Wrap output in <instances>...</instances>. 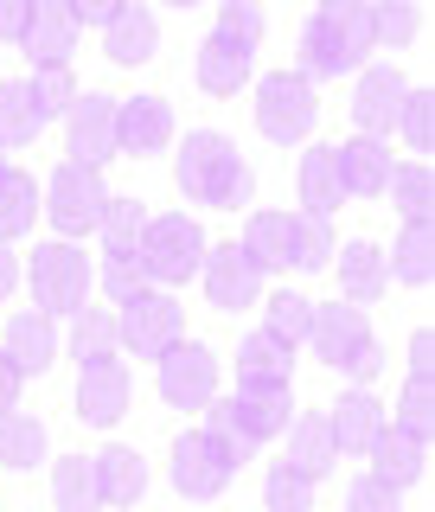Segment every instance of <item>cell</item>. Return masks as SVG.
I'll use <instances>...</instances> for the list:
<instances>
[{"mask_svg": "<svg viewBox=\"0 0 435 512\" xmlns=\"http://www.w3.org/2000/svg\"><path fill=\"white\" fill-rule=\"evenodd\" d=\"M404 90H410V77L397 71V64H372V71L359 64V90H352V128H359V135H378V141H384V135L397 128Z\"/></svg>", "mask_w": 435, "mask_h": 512, "instance_id": "obj_16", "label": "cell"}, {"mask_svg": "<svg viewBox=\"0 0 435 512\" xmlns=\"http://www.w3.org/2000/svg\"><path fill=\"white\" fill-rule=\"evenodd\" d=\"M410 372H429V378H435V333H429V327L410 333Z\"/></svg>", "mask_w": 435, "mask_h": 512, "instance_id": "obj_51", "label": "cell"}, {"mask_svg": "<svg viewBox=\"0 0 435 512\" xmlns=\"http://www.w3.org/2000/svg\"><path fill=\"white\" fill-rule=\"evenodd\" d=\"M128 404H135V378H128V365L116 352H103V359H84V372H77V416H84L90 429H116Z\"/></svg>", "mask_w": 435, "mask_h": 512, "instance_id": "obj_12", "label": "cell"}, {"mask_svg": "<svg viewBox=\"0 0 435 512\" xmlns=\"http://www.w3.org/2000/svg\"><path fill=\"white\" fill-rule=\"evenodd\" d=\"M154 384H160V404L167 410H205L218 397V352L180 333V340L154 359Z\"/></svg>", "mask_w": 435, "mask_h": 512, "instance_id": "obj_9", "label": "cell"}, {"mask_svg": "<svg viewBox=\"0 0 435 512\" xmlns=\"http://www.w3.org/2000/svg\"><path fill=\"white\" fill-rule=\"evenodd\" d=\"M365 340H378L372 333V320H365V308L359 301H327V308H314V320H308V340L301 346H314V359H327L333 372H340V365L352 359V352H359Z\"/></svg>", "mask_w": 435, "mask_h": 512, "instance_id": "obj_14", "label": "cell"}, {"mask_svg": "<svg viewBox=\"0 0 435 512\" xmlns=\"http://www.w3.org/2000/svg\"><path fill=\"white\" fill-rule=\"evenodd\" d=\"M173 186L186 192L192 205H212V212H244L256 199V167L218 128H192L173 154Z\"/></svg>", "mask_w": 435, "mask_h": 512, "instance_id": "obj_1", "label": "cell"}, {"mask_svg": "<svg viewBox=\"0 0 435 512\" xmlns=\"http://www.w3.org/2000/svg\"><path fill=\"white\" fill-rule=\"evenodd\" d=\"M90 474H96V506H135L141 493H148V461L122 442L103 448V455H90Z\"/></svg>", "mask_w": 435, "mask_h": 512, "instance_id": "obj_25", "label": "cell"}, {"mask_svg": "<svg viewBox=\"0 0 435 512\" xmlns=\"http://www.w3.org/2000/svg\"><path fill=\"white\" fill-rule=\"evenodd\" d=\"M218 26L237 32V39H250V45H263L269 13H263V0H224V7H218Z\"/></svg>", "mask_w": 435, "mask_h": 512, "instance_id": "obj_46", "label": "cell"}, {"mask_svg": "<svg viewBox=\"0 0 435 512\" xmlns=\"http://www.w3.org/2000/svg\"><path fill=\"white\" fill-rule=\"evenodd\" d=\"M237 468H244V461H237L212 429H186V436L173 442V487H180L186 500H212V493H224L237 480Z\"/></svg>", "mask_w": 435, "mask_h": 512, "instance_id": "obj_10", "label": "cell"}, {"mask_svg": "<svg viewBox=\"0 0 435 512\" xmlns=\"http://www.w3.org/2000/svg\"><path fill=\"white\" fill-rule=\"evenodd\" d=\"M365 13H372V45H391V52L416 45V32H423L416 0H365Z\"/></svg>", "mask_w": 435, "mask_h": 512, "instance_id": "obj_36", "label": "cell"}, {"mask_svg": "<svg viewBox=\"0 0 435 512\" xmlns=\"http://www.w3.org/2000/svg\"><path fill=\"white\" fill-rule=\"evenodd\" d=\"M103 352H116V314L84 301V308L71 314V359L84 365V359H103Z\"/></svg>", "mask_w": 435, "mask_h": 512, "instance_id": "obj_38", "label": "cell"}, {"mask_svg": "<svg viewBox=\"0 0 435 512\" xmlns=\"http://www.w3.org/2000/svg\"><path fill=\"white\" fill-rule=\"evenodd\" d=\"M365 455H372L378 480L410 487V480L423 474V461H429V436H416V429H404V423H378V436L365 442Z\"/></svg>", "mask_w": 435, "mask_h": 512, "instance_id": "obj_22", "label": "cell"}, {"mask_svg": "<svg viewBox=\"0 0 435 512\" xmlns=\"http://www.w3.org/2000/svg\"><path fill=\"white\" fill-rule=\"evenodd\" d=\"M26 282H32V308H45L52 320H71L90 301V288H96V263L77 250V237H58V244L32 250Z\"/></svg>", "mask_w": 435, "mask_h": 512, "instance_id": "obj_5", "label": "cell"}, {"mask_svg": "<svg viewBox=\"0 0 435 512\" xmlns=\"http://www.w3.org/2000/svg\"><path fill=\"white\" fill-rule=\"evenodd\" d=\"M45 109H39V96H32V84H20V77H7L0 84V148H32V141L45 135Z\"/></svg>", "mask_w": 435, "mask_h": 512, "instance_id": "obj_28", "label": "cell"}, {"mask_svg": "<svg viewBox=\"0 0 435 512\" xmlns=\"http://www.w3.org/2000/svg\"><path fill=\"white\" fill-rule=\"evenodd\" d=\"M282 436H288V455H282V461H295L308 480H320V474L333 468V455H340V448H333V436H327V416H320V410H295Z\"/></svg>", "mask_w": 435, "mask_h": 512, "instance_id": "obj_29", "label": "cell"}, {"mask_svg": "<svg viewBox=\"0 0 435 512\" xmlns=\"http://www.w3.org/2000/svg\"><path fill=\"white\" fill-rule=\"evenodd\" d=\"M263 500L276 506V512H308L314 506V480L295 468V461H276L269 468V480H263Z\"/></svg>", "mask_w": 435, "mask_h": 512, "instance_id": "obj_42", "label": "cell"}, {"mask_svg": "<svg viewBox=\"0 0 435 512\" xmlns=\"http://www.w3.org/2000/svg\"><path fill=\"white\" fill-rule=\"evenodd\" d=\"M372 52V13L365 0H320V13H308L301 26V71L314 84H333V77H352Z\"/></svg>", "mask_w": 435, "mask_h": 512, "instance_id": "obj_3", "label": "cell"}, {"mask_svg": "<svg viewBox=\"0 0 435 512\" xmlns=\"http://www.w3.org/2000/svg\"><path fill=\"white\" fill-rule=\"evenodd\" d=\"M64 154L71 160H90V167H103V160H116V96L103 90H77L71 109H64Z\"/></svg>", "mask_w": 435, "mask_h": 512, "instance_id": "obj_13", "label": "cell"}, {"mask_svg": "<svg viewBox=\"0 0 435 512\" xmlns=\"http://www.w3.org/2000/svg\"><path fill=\"white\" fill-rule=\"evenodd\" d=\"M288 237H295V212H250L244 224V250L256 256V269H288Z\"/></svg>", "mask_w": 435, "mask_h": 512, "instance_id": "obj_32", "label": "cell"}, {"mask_svg": "<svg viewBox=\"0 0 435 512\" xmlns=\"http://www.w3.org/2000/svg\"><path fill=\"white\" fill-rule=\"evenodd\" d=\"M103 199H109L103 167H90V160H71V154H64L58 167H52V180L39 186V212L52 218L58 237H84V231H96V218H103Z\"/></svg>", "mask_w": 435, "mask_h": 512, "instance_id": "obj_6", "label": "cell"}, {"mask_svg": "<svg viewBox=\"0 0 435 512\" xmlns=\"http://www.w3.org/2000/svg\"><path fill=\"white\" fill-rule=\"evenodd\" d=\"M20 384H26V378H20V365H13L7 352H0V416L20 410Z\"/></svg>", "mask_w": 435, "mask_h": 512, "instance_id": "obj_50", "label": "cell"}, {"mask_svg": "<svg viewBox=\"0 0 435 512\" xmlns=\"http://www.w3.org/2000/svg\"><path fill=\"white\" fill-rule=\"evenodd\" d=\"M295 186H301V205L320 218H333L346 205V180H340V154H333V141H320V148L301 154V173H295Z\"/></svg>", "mask_w": 435, "mask_h": 512, "instance_id": "obj_27", "label": "cell"}, {"mask_svg": "<svg viewBox=\"0 0 435 512\" xmlns=\"http://www.w3.org/2000/svg\"><path fill=\"white\" fill-rule=\"evenodd\" d=\"M0 352L20 365V378H39L58 365V320L45 308H20L7 314V333H0Z\"/></svg>", "mask_w": 435, "mask_h": 512, "instance_id": "obj_18", "label": "cell"}, {"mask_svg": "<svg viewBox=\"0 0 435 512\" xmlns=\"http://www.w3.org/2000/svg\"><path fill=\"white\" fill-rule=\"evenodd\" d=\"M96 282H103L109 308H116V301H128L135 288H148V269H141L135 250H103V269H96Z\"/></svg>", "mask_w": 435, "mask_h": 512, "instance_id": "obj_43", "label": "cell"}, {"mask_svg": "<svg viewBox=\"0 0 435 512\" xmlns=\"http://www.w3.org/2000/svg\"><path fill=\"white\" fill-rule=\"evenodd\" d=\"M340 372L352 378V384H378V372H384V352H378V340H365L359 352H352V359L340 365Z\"/></svg>", "mask_w": 435, "mask_h": 512, "instance_id": "obj_48", "label": "cell"}, {"mask_svg": "<svg viewBox=\"0 0 435 512\" xmlns=\"http://www.w3.org/2000/svg\"><path fill=\"white\" fill-rule=\"evenodd\" d=\"M199 282H205V301H212L218 314H244V308H256V301H263V269H256V256H250L244 244L205 250Z\"/></svg>", "mask_w": 435, "mask_h": 512, "instance_id": "obj_11", "label": "cell"}, {"mask_svg": "<svg viewBox=\"0 0 435 512\" xmlns=\"http://www.w3.org/2000/svg\"><path fill=\"white\" fill-rule=\"evenodd\" d=\"M13 282H20V250H13L7 237H0V301L13 295Z\"/></svg>", "mask_w": 435, "mask_h": 512, "instance_id": "obj_53", "label": "cell"}, {"mask_svg": "<svg viewBox=\"0 0 435 512\" xmlns=\"http://www.w3.org/2000/svg\"><path fill=\"white\" fill-rule=\"evenodd\" d=\"M333 263V218L320 212H295V237H288V269L301 276H320Z\"/></svg>", "mask_w": 435, "mask_h": 512, "instance_id": "obj_34", "label": "cell"}, {"mask_svg": "<svg viewBox=\"0 0 435 512\" xmlns=\"http://www.w3.org/2000/svg\"><path fill=\"white\" fill-rule=\"evenodd\" d=\"M205 231H199V218L192 212H148V224H141V269H148V282L154 288H180L199 276V263H205Z\"/></svg>", "mask_w": 435, "mask_h": 512, "instance_id": "obj_4", "label": "cell"}, {"mask_svg": "<svg viewBox=\"0 0 435 512\" xmlns=\"http://www.w3.org/2000/svg\"><path fill=\"white\" fill-rule=\"evenodd\" d=\"M250 64H256V45L237 39V32H224V26H212L205 45H199V58H192V77H199L205 96H237L250 84Z\"/></svg>", "mask_w": 435, "mask_h": 512, "instance_id": "obj_15", "label": "cell"}, {"mask_svg": "<svg viewBox=\"0 0 435 512\" xmlns=\"http://www.w3.org/2000/svg\"><path fill=\"white\" fill-rule=\"evenodd\" d=\"M346 506H352V512H397V506H404V487L365 474V480H352V487H346Z\"/></svg>", "mask_w": 435, "mask_h": 512, "instance_id": "obj_47", "label": "cell"}, {"mask_svg": "<svg viewBox=\"0 0 435 512\" xmlns=\"http://www.w3.org/2000/svg\"><path fill=\"white\" fill-rule=\"evenodd\" d=\"M32 224H39V180L13 160H0V237L20 244Z\"/></svg>", "mask_w": 435, "mask_h": 512, "instance_id": "obj_30", "label": "cell"}, {"mask_svg": "<svg viewBox=\"0 0 435 512\" xmlns=\"http://www.w3.org/2000/svg\"><path fill=\"white\" fill-rule=\"evenodd\" d=\"M237 378H295V346L276 340L269 327H256L237 340Z\"/></svg>", "mask_w": 435, "mask_h": 512, "instance_id": "obj_31", "label": "cell"}, {"mask_svg": "<svg viewBox=\"0 0 435 512\" xmlns=\"http://www.w3.org/2000/svg\"><path fill=\"white\" fill-rule=\"evenodd\" d=\"M333 276H340V295L359 301V308H372V301L391 288V269H384V250L378 244H333Z\"/></svg>", "mask_w": 435, "mask_h": 512, "instance_id": "obj_24", "label": "cell"}, {"mask_svg": "<svg viewBox=\"0 0 435 512\" xmlns=\"http://www.w3.org/2000/svg\"><path fill=\"white\" fill-rule=\"evenodd\" d=\"M45 442H52V436H45V423H39V416H20V410H7V416H0V461H7L13 474L39 468V461H45Z\"/></svg>", "mask_w": 435, "mask_h": 512, "instance_id": "obj_35", "label": "cell"}, {"mask_svg": "<svg viewBox=\"0 0 435 512\" xmlns=\"http://www.w3.org/2000/svg\"><path fill=\"white\" fill-rule=\"evenodd\" d=\"M384 269L404 288H429V276H435V218H404L397 244L384 250Z\"/></svg>", "mask_w": 435, "mask_h": 512, "instance_id": "obj_26", "label": "cell"}, {"mask_svg": "<svg viewBox=\"0 0 435 512\" xmlns=\"http://www.w3.org/2000/svg\"><path fill=\"white\" fill-rule=\"evenodd\" d=\"M199 416H205V429H212L237 461H250V448L276 442L288 429V416H295V391H288V378H237V391L212 397Z\"/></svg>", "mask_w": 435, "mask_h": 512, "instance_id": "obj_2", "label": "cell"}, {"mask_svg": "<svg viewBox=\"0 0 435 512\" xmlns=\"http://www.w3.org/2000/svg\"><path fill=\"white\" fill-rule=\"evenodd\" d=\"M116 346L122 352H135V359H160L173 340H180V301H173V288H135L128 301H116Z\"/></svg>", "mask_w": 435, "mask_h": 512, "instance_id": "obj_8", "label": "cell"}, {"mask_svg": "<svg viewBox=\"0 0 435 512\" xmlns=\"http://www.w3.org/2000/svg\"><path fill=\"white\" fill-rule=\"evenodd\" d=\"M103 52L109 64H148L160 52V20H154V7H141V0H122L116 13L103 20Z\"/></svg>", "mask_w": 435, "mask_h": 512, "instance_id": "obj_20", "label": "cell"}, {"mask_svg": "<svg viewBox=\"0 0 435 512\" xmlns=\"http://www.w3.org/2000/svg\"><path fill=\"white\" fill-rule=\"evenodd\" d=\"M32 96H39L45 116H64V109H71V96H77L71 64H39V77H32Z\"/></svg>", "mask_w": 435, "mask_h": 512, "instance_id": "obj_45", "label": "cell"}, {"mask_svg": "<svg viewBox=\"0 0 435 512\" xmlns=\"http://www.w3.org/2000/svg\"><path fill=\"white\" fill-rule=\"evenodd\" d=\"M26 20H32V0H0V39H20L26 32Z\"/></svg>", "mask_w": 435, "mask_h": 512, "instance_id": "obj_49", "label": "cell"}, {"mask_svg": "<svg viewBox=\"0 0 435 512\" xmlns=\"http://www.w3.org/2000/svg\"><path fill=\"white\" fill-rule=\"evenodd\" d=\"M0 160H7V148H0Z\"/></svg>", "mask_w": 435, "mask_h": 512, "instance_id": "obj_55", "label": "cell"}, {"mask_svg": "<svg viewBox=\"0 0 435 512\" xmlns=\"http://www.w3.org/2000/svg\"><path fill=\"white\" fill-rule=\"evenodd\" d=\"M384 192H391L397 218H435V173H429V160H397Z\"/></svg>", "mask_w": 435, "mask_h": 512, "instance_id": "obj_33", "label": "cell"}, {"mask_svg": "<svg viewBox=\"0 0 435 512\" xmlns=\"http://www.w3.org/2000/svg\"><path fill=\"white\" fill-rule=\"evenodd\" d=\"M141 224H148V205L141 199H116V192H109L103 199V218H96V237H103V250H135L141 244Z\"/></svg>", "mask_w": 435, "mask_h": 512, "instance_id": "obj_37", "label": "cell"}, {"mask_svg": "<svg viewBox=\"0 0 435 512\" xmlns=\"http://www.w3.org/2000/svg\"><path fill=\"white\" fill-rule=\"evenodd\" d=\"M173 141V103L167 96H128L116 103V154L148 160Z\"/></svg>", "mask_w": 435, "mask_h": 512, "instance_id": "obj_19", "label": "cell"}, {"mask_svg": "<svg viewBox=\"0 0 435 512\" xmlns=\"http://www.w3.org/2000/svg\"><path fill=\"white\" fill-rule=\"evenodd\" d=\"M378 423H384V410H378L372 384H346V391L327 404V436H333L340 455H365V442L378 436Z\"/></svg>", "mask_w": 435, "mask_h": 512, "instance_id": "obj_21", "label": "cell"}, {"mask_svg": "<svg viewBox=\"0 0 435 512\" xmlns=\"http://www.w3.org/2000/svg\"><path fill=\"white\" fill-rule=\"evenodd\" d=\"M340 180H346V199H378L384 192V180H391V167H397V154L384 148L378 135H352V141H340Z\"/></svg>", "mask_w": 435, "mask_h": 512, "instance_id": "obj_23", "label": "cell"}, {"mask_svg": "<svg viewBox=\"0 0 435 512\" xmlns=\"http://www.w3.org/2000/svg\"><path fill=\"white\" fill-rule=\"evenodd\" d=\"M397 423L416 429V436H435V378L429 372H410L404 397H397Z\"/></svg>", "mask_w": 435, "mask_h": 512, "instance_id": "obj_44", "label": "cell"}, {"mask_svg": "<svg viewBox=\"0 0 435 512\" xmlns=\"http://www.w3.org/2000/svg\"><path fill=\"white\" fill-rule=\"evenodd\" d=\"M167 7H199V0H167Z\"/></svg>", "mask_w": 435, "mask_h": 512, "instance_id": "obj_54", "label": "cell"}, {"mask_svg": "<svg viewBox=\"0 0 435 512\" xmlns=\"http://www.w3.org/2000/svg\"><path fill=\"white\" fill-rule=\"evenodd\" d=\"M122 0H71V13H77V26H103L109 13H116Z\"/></svg>", "mask_w": 435, "mask_h": 512, "instance_id": "obj_52", "label": "cell"}, {"mask_svg": "<svg viewBox=\"0 0 435 512\" xmlns=\"http://www.w3.org/2000/svg\"><path fill=\"white\" fill-rule=\"evenodd\" d=\"M391 135H404L416 154H435V96L429 90H404V109H397V128Z\"/></svg>", "mask_w": 435, "mask_h": 512, "instance_id": "obj_40", "label": "cell"}, {"mask_svg": "<svg viewBox=\"0 0 435 512\" xmlns=\"http://www.w3.org/2000/svg\"><path fill=\"white\" fill-rule=\"evenodd\" d=\"M314 116H320V90L308 71H269L256 84V128H263V141L295 148V141H308Z\"/></svg>", "mask_w": 435, "mask_h": 512, "instance_id": "obj_7", "label": "cell"}, {"mask_svg": "<svg viewBox=\"0 0 435 512\" xmlns=\"http://www.w3.org/2000/svg\"><path fill=\"white\" fill-rule=\"evenodd\" d=\"M308 320H314V301L308 295H295V288H276V295H269V320H263V327L276 333V340L301 346V340H308Z\"/></svg>", "mask_w": 435, "mask_h": 512, "instance_id": "obj_41", "label": "cell"}, {"mask_svg": "<svg viewBox=\"0 0 435 512\" xmlns=\"http://www.w3.org/2000/svg\"><path fill=\"white\" fill-rule=\"evenodd\" d=\"M77 13H71V0H32V20L26 32L13 45L32 58V64H71L77 58Z\"/></svg>", "mask_w": 435, "mask_h": 512, "instance_id": "obj_17", "label": "cell"}, {"mask_svg": "<svg viewBox=\"0 0 435 512\" xmlns=\"http://www.w3.org/2000/svg\"><path fill=\"white\" fill-rule=\"evenodd\" d=\"M52 500L64 512H90L96 506V474H90V455H64L52 468Z\"/></svg>", "mask_w": 435, "mask_h": 512, "instance_id": "obj_39", "label": "cell"}]
</instances>
